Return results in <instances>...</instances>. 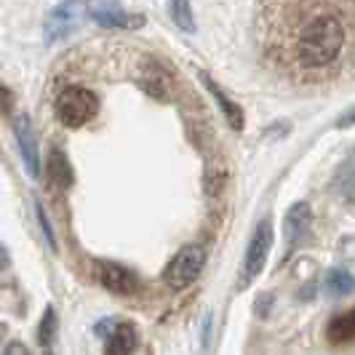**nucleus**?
I'll return each instance as SVG.
<instances>
[{"instance_id":"6ab92c4d","label":"nucleus","mask_w":355,"mask_h":355,"mask_svg":"<svg viewBox=\"0 0 355 355\" xmlns=\"http://www.w3.org/2000/svg\"><path fill=\"white\" fill-rule=\"evenodd\" d=\"M353 123H355V110H350L347 115L339 118V128H347V125H353Z\"/></svg>"},{"instance_id":"20e7f679","label":"nucleus","mask_w":355,"mask_h":355,"mask_svg":"<svg viewBox=\"0 0 355 355\" xmlns=\"http://www.w3.org/2000/svg\"><path fill=\"white\" fill-rule=\"evenodd\" d=\"M206 265V251L203 246H184V249L179 251L177 257L166 265V272H163V278H166V286L168 288H174V291H182V288H187L190 284H196V278L200 275V270Z\"/></svg>"},{"instance_id":"423d86ee","label":"nucleus","mask_w":355,"mask_h":355,"mask_svg":"<svg viewBox=\"0 0 355 355\" xmlns=\"http://www.w3.org/2000/svg\"><path fill=\"white\" fill-rule=\"evenodd\" d=\"M272 246V225L270 219H262L257 225V230L251 235L249 249H246V262H243V284H251L262 270H265L267 254Z\"/></svg>"},{"instance_id":"f03ea898","label":"nucleus","mask_w":355,"mask_h":355,"mask_svg":"<svg viewBox=\"0 0 355 355\" xmlns=\"http://www.w3.org/2000/svg\"><path fill=\"white\" fill-rule=\"evenodd\" d=\"M99 99L96 94L83 86H70L56 96V118L67 128H80L96 115Z\"/></svg>"},{"instance_id":"2eb2a0df","label":"nucleus","mask_w":355,"mask_h":355,"mask_svg":"<svg viewBox=\"0 0 355 355\" xmlns=\"http://www.w3.org/2000/svg\"><path fill=\"white\" fill-rule=\"evenodd\" d=\"M56 329H59V315L53 307H46L43 318H40V326H37V342L43 347H49L53 339H56Z\"/></svg>"},{"instance_id":"39448f33","label":"nucleus","mask_w":355,"mask_h":355,"mask_svg":"<svg viewBox=\"0 0 355 355\" xmlns=\"http://www.w3.org/2000/svg\"><path fill=\"white\" fill-rule=\"evenodd\" d=\"M89 11L91 19L107 30H139V27H144L142 14L125 11L115 0H94V3H89Z\"/></svg>"},{"instance_id":"9d476101","label":"nucleus","mask_w":355,"mask_h":355,"mask_svg":"<svg viewBox=\"0 0 355 355\" xmlns=\"http://www.w3.org/2000/svg\"><path fill=\"white\" fill-rule=\"evenodd\" d=\"M310 222H313V216H310L307 203L291 206V211L286 214V238H288V243H300L307 235V230H310Z\"/></svg>"},{"instance_id":"f257e3e1","label":"nucleus","mask_w":355,"mask_h":355,"mask_svg":"<svg viewBox=\"0 0 355 355\" xmlns=\"http://www.w3.org/2000/svg\"><path fill=\"white\" fill-rule=\"evenodd\" d=\"M345 43V30L337 17L315 19L300 37V59L310 67H323L329 64Z\"/></svg>"},{"instance_id":"7ed1b4c3","label":"nucleus","mask_w":355,"mask_h":355,"mask_svg":"<svg viewBox=\"0 0 355 355\" xmlns=\"http://www.w3.org/2000/svg\"><path fill=\"white\" fill-rule=\"evenodd\" d=\"M91 17L89 3L86 0H64L56 8L49 11V17L43 21V37L46 43H59L64 37H70L72 33L80 30V24Z\"/></svg>"},{"instance_id":"1a4fd4ad","label":"nucleus","mask_w":355,"mask_h":355,"mask_svg":"<svg viewBox=\"0 0 355 355\" xmlns=\"http://www.w3.org/2000/svg\"><path fill=\"white\" fill-rule=\"evenodd\" d=\"M200 80H203V86H206V89L211 91V96L216 99V105H219V110L225 112L227 123H230L232 128H235V131H241V128H243V110H241V107L235 105V102H232L230 96H227L225 91L219 89V86L214 83V80L209 78V75H200Z\"/></svg>"},{"instance_id":"a211bd4d","label":"nucleus","mask_w":355,"mask_h":355,"mask_svg":"<svg viewBox=\"0 0 355 355\" xmlns=\"http://www.w3.org/2000/svg\"><path fill=\"white\" fill-rule=\"evenodd\" d=\"M14 110V94L6 83H0V112H11Z\"/></svg>"},{"instance_id":"dca6fc26","label":"nucleus","mask_w":355,"mask_h":355,"mask_svg":"<svg viewBox=\"0 0 355 355\" xmlns=\"http://www.w3.org/2000/svg\"><path fill=\"white\" fill-rule=\"evenodd\" d=\"M326 288H329L331 294H337V297H345V294H350L355 288V278L350 272H345V270H334V272H329V278H326Z\"/></svg>"},{"instance_id":"4468645a","label":"nucleus","mask_w":355,"mask_h":355,"mask_svg":"<svg viewBox=\"0 0 355 355\" xmlns=\"http://www.w3.org/2000/svg\"><path fill=\"white\" fill-rule=\"evenodd\" d=\"M168 11L179 30L184 33H196V17H193V6L190 0H168Z\"/></svg>"},{"instance_id":"f3484780","label":"nucleus","mask_w":355,"mask_h":355,"mask_svg":"<svg viewBox=\"0 0 355 355\" xmlns=\"http://www.w3.org/2000/svg\"><path fill=\"white\" fill-rule=\"evenodd\" d=\"M37 222H40V227H43V235H46L49 246L56 249V235H53L51 225H49V216H46V211H43V206H40V203H37Z\"/></svg>"},{"instance_id":"6e6552de","label":"nucleus","mask_w":355,"mask_h":355,"mask_svg":"<svg viewBox=\"0 0 355 355\" xmlns=\"http://www.w3.org/2000/svg\"><path fill=\"white\" fill-rule=\"evenodd\" d=\"M96 281L105 286L107 291L112 294H134L139 288L137 275L123 265H115V262H96Z\"/></svg>"},{"instance_id":"9b49d317","label":"nucleus","mask_w":355,"mask_h":355,"mask_svg":"<svg viewBox=\"0 0 355 355\" xmlns=\"http://www.w3.org/2000/svg\"><path fill=\"white\" fill-rule=\"evenodd\" d=\"M110 342H107V353L110 355H125V353H134L137 350V342H139V334H137V329L131 326V323H121V326H115L112 329V334H110Z\"/></svg>"},{"instance_id":"412c9836","label":"nucleus","mask_w":355,"mask_h":355,"mask_svg":"<svg viewBox=\"0 0 355 355\" xmlns=\"http://www.w3.org/2000/svg\"><path fill=\"white\" fill-rule=\"evenodd\" d=\"M8 267V251L0 246V270H6Z\"/></svg>"},{"instance_id":"aec40b11","label":"nucleus","mask_w":355,"mask_h":355,"mask_svg":"<svg viewBox=\"0 0 355 355\" xmlns=\"http://www.w3.org/2000/svg\"><path fill=\"white\" fill-rule=\"evenodd\" d=\"M6 353H27V347L14 342V345H8V347H6Z\"/></svg>"},{"instance_id":"0eeeda50","label":"nucleus","mask_w":355,"mask_h":355,"mask_svg":"<svg viewBox=\"0 0 355 355\" xmlns=\"http://www.w3.org/2000/svg\"><path fill=\"white\" fill-rule=\"evenodd\" d=\"M14 134H17L19 153H21V160H24V166H27V174H30V177H37V174H40V155H37V134H35V128H33L30 115H17V121H14Z\"/></svg>"},{"instance_id":"ddd939ff","label":"nucleus","mask_w":355,"mask_h":355,"mask_svg":"<svg viewBox=\"0 0 355 355\" xmlns=\"http://www.w3.org/2000/svg\"><path fill=\"white\" fill-rule=\"evenodd\" d=\"M355 337V310H347L329 323V339L331 342H347Z\"/></svg>"},{"instance_id":"f8f14e48","label":"nucleus","mask_w":355,"mask_h":355,"mask_svg":"<svg viewBox=\"0 0 355 355\" xmlns=\"http://www.w3.org/2000/svg\"><path fill=\"white\" fill-rule=\"evenodd\" d=\"M49 182H51L53 187H59V190H67L75 182L70 160H67V155L62 150H51V155H49Z\"/></svg>"}]
</instances>
